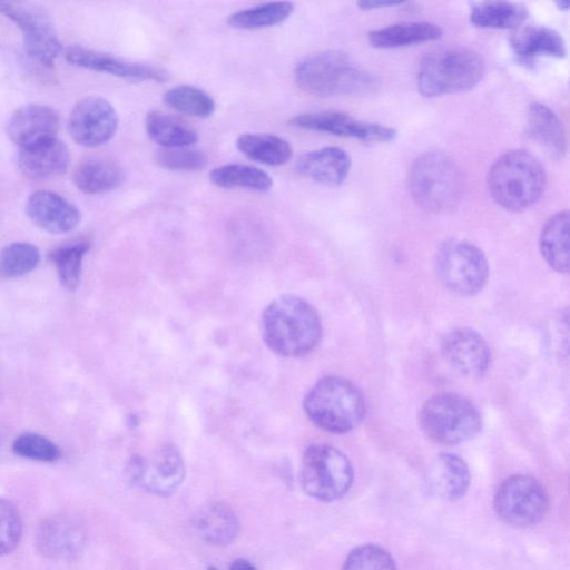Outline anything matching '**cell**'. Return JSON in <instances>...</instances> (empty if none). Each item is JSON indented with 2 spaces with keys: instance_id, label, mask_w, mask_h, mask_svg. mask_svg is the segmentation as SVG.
Here are the masks:
<instances>
[{
  "instance_id": "obj_1",
  "label": "cell",
  "mask_w": 570,
  "mask_h": 570,
  "mask_svg": "<svg viewBox=\"0 0 570 570\" xmlns=\"http://www.w3.org/2000/svg\"><path fill=\"white\" fill-rule=\"evenodd\" d=\"M262 335L274 353L284 357H302L321 341L322 322L306 301L295 295H282L265 308Z\"/></svg>"
},
{
  "instance_id": "obj_2",
  "label": "cell",
  "mask_w": 570,
  "mask_h": 570,
  "mask_svg": "<svg viewBox=\"0 0 570 570\" xmlns=\"http://www.w3.org/2000/svg\"><path fill=\"white\" fill-rule=\"evenodd\" d=\"M294 79L303 91L316 97L364 94L376 83L347 52L334 49L303 58L295 67Z\"/></svg>"
},
{
  "instance_id": "obj_3",
  "label": "cell",
  "mask_w": 570,
  "mask_h": 570,
  "mask_svg": "<svg viewBox=\"0 0 570 570\" xmlns=\"http://www.w3.org/2000/svg\"><path fill=\"white\" fill-rule=\"evenodd\" d=\"M547 183L544 168L530 153H503L490 166L487 185L493 200L509 212H522L542 196Z\"/></svg>"
},
{
  "instance_id": "obj_4",
  "label": "cell",
  "mask_w": 570,
  "mask_h": 570,
  "mask_svg": "<svg viewBox=\"0 0 570 570\" xmlns=\"http://www.w3.org/2000/svg\"><path fill=\"white\" fill-rule=\"evenodd\" d=\"M309 420L331 433H346L356 428L365 415V401L360 390L341 376L318 380L304 399Z\"/></svg>"
},
{
  "instance_id": "obj_5",
  "label": "cell",
  "mask_w": 570,
  "mask_h": 570,
  "mask_svg": "<svg viewBox=\"0 0 570 570\" xmlns=\"http://www.w3.org/2000/svg\"><path fill=\"white\" fill-rule=\"evenodd\" d=\"M409 187L414 202L430 213L451 210L460 200L463 179L455 161L442 151H426L411 166Z\"/></svg>"
},
{
  "instance_id": "obj_6",
  "label": "cell",
  "mask_w": 570,
  "mask_h": 570,
  "mask_svg": "<svg viewBox=\"0 0 570 570\" xmlns=\"http://www.w3.org/2000/svg\"><path fill=\"white\" fill-rule=\"evenodd\" d=\"M485 73L480 55L468 48H448L426 56L419 68L417 88L425 97L458 94L474 88Z\"/></svg>"
},
{
  "instance_id": "obj_7",
  "label": "cell",
  "mask_w": 570,
  "mask_h": 570,
  "mask_svg": "<svg viewBox=\"0 0 570 570\" xmlns=\"http://www.w3.org/2000/svg\"><path fill=\"white\" fill-rule=\"evenodd\" d=\"M417 420L429 439L445 445L473 439L482 426L478 409L468 399L450 392L428 399L419 411Z\"/></svg>"
},
{
  "instance_id": "obj_8",
  "label": "cell",
  "mask_w": 570,
  "mask_h": 570,
  "mask_svg": "<svg viewBox=\"0 0 570 570\" xmlns=\"http://www.w3.org/2000/svg\"><path fill=\"white\" fill-rule=\"evenodd\" d=\"M301 482L312 498L330 502L341 499L353 482V468L347 456L327 444H314L302 459Z\"/></svg>"
},
{
  "instance_id": "obj_9",
  "label": "cell",
  "mask_w": 570,
  "mask_h": 570,
  "mask_svg": "<svg viewBox=\"0 0 570 570\" xmlns=\"http://www.w3.org/2000/svg\"><path fill=\"white\" fill-rule=\"evenodd\" d=\"M435 269L445 287L460 295H474L487 284L489 264L484 253L463 239H448L435 255Z\"/></svg>"
},
{
  "instance_id": "obj_10",
  "label": "cell",
  "mask_w": 570,
  "mask_h": 570,
  "mask_svg": "<svg viewBox=\"0 0 570 570\" xmlns=\"http://www.w3.org/2000/svg\"><path fill=\"white\" fill-rule=\"evenodd\" d=\"M494 510L507 524L525 528L543 519L549 497L533 476L517 474L504 480L494 495Z\"/></svg>"
},
{
  "instance_id": "obj_11",
  "label": "cell",
  "mask_w": 570,
  "mask_h": 570,
  "mask_svg": "<svg viewBox=\"0 0 570 570\" xmlns=\"http://www.w3.org/2000/svg\"><path fill=\"white\" fill-rule=\"evenodd\" d=\"M0 13L21 30L28 56L51 68L62 43L48 14L33 4L16 1H0Z\"/></svg>"
},
{
  "instance_id": "obj_12",
  "label": "cell",
  "mask_w": 570,
  "mask_h": 570,
  "mask_svg": "<svg viewBox=\"0 0 570 570\" xmlns=\"http://www.w3.org/2000/svg\"><path fill=\"white\" fill-rule=\"evenodd\" d=\"M127 474L144 491L166 497L183 483L185 465L179 450L173 444H166L147 456H132L127 465Z\"/></svg>"
},
{
  "instance_id": "obj_13",
  "label": "cell",
  "mask_w": 570,
  "mask_h": 570,
  "mask_svg": "<svg viewBox=\"0 0 570 570\" xmlns=\"http://www.w3.org/2000/svg\"><path fill=\"white\" fill-rule=\"evenodd\" d=\"M118 124V114L107 99L88 96L73 106L68 120V131L78 145L96 148L107 144L115 136Z\"/></svg>"
},
{
  "instance_id": "obj_14",
  "label": "cell",
  "mask_w": 570,
  "mask_h": 570,
  "mask_svg": "<svg viewBox=\"0 0 570 570\" xmlns=\"http://www.w3.org/2000/svg\"><path fill=\"white\" fill-rule=\"evenodd\" d=\"M288 124L301 129L328 132L368 142H389L394 140L397 134L392 127L355 119L338 111L299 114L289 119Z\"/></svg>"
},
{
  "instance_id": "obj_15",
  "label": "cell",
  "mask_w": 570,
  "mask_h": 570,
  "mask_svg": "<svg viewBox=\"0 0 570 570\" xmlns=\"http://www.w3.org/2000/svg\"><path fill=\"white\" fill-rule=\"evenodd\" d=\"M66 60L76 67L108 73L130 81L168 80L169 73L158 66L128 60L111 53L72 46L65 52Z\"/></svg>"
},
{
  "instance_id": "obj_16",
  "label": "cell",
  "mask_w": 570,
  "mask_h": 570,
  "mask_svg": "<svg viewBox=\"0 0 570 570\" xmlns=\"http://www.w3.org/2000/svg\"><path fill=\"white\" fill-rule=\"evenodd\" d=\"M446 363L461 375L482 376L489 368L491 352L485 340L472 328L449 332L441 344Z\"/></svg>"
},
{
  "instance_id": "obj_17",
  "label": "cell",
  "mask_w": 570,
  "mask_h": 570,
  "mask_svg": "<svg viewBox=\"0 0 570 570\" xmlns=\"http://www.w3.org/2000/svg\"><path fill=\"white\" fill-rule=\"evenodd\" d=\"M59 128V114L53 108L42 104H28L11 115L7 134L23 149L57 138Z\"/></svg>"
},
{
  "instance_id": "obj_18",
  "label": "cell",
  "mask_w": 570,
  "mask_h": 570,
  "mask_svg": "<svg viewBox=\"0 0 570 570\" xmlns=\"http://www.w3.org/2000/svg\"><path fill=\"white\" fill-rule=\"evenodd\" d=\"M38 550L53 560L77 557L85 544V530L80 522L68 514H56L45 519L38 527Z\"/></svg>"
},
{
  "instance_id": "obj_19",
  "label": "cell",
  "mask_w": 570,
  "mask_h": 570,
  "mask_svg": "<svg viewBox=\"0 0 570 570\" xmlns=\"http://www.w3.org/2000/svg\"><path fill=\"white\" fill-rule=\"evenodd\" d=\"M26 214L50 234H67L80 223V210L61 195L46 189L33 191L26 202Z\"/></svg>"
},
{
  "instance_id": "obj_20",
  "label": "cell",
  "mask_w": 570,
  "mask_h": 570,
  "mask_svg": "<svg viewBox=\"0 0 570 570\" xmlns=\"http://www.w3.org/2000/svg\"><path fill=\"white\" fill-rule=\"evenodd\" d=\"M70 160L67 145L58 137L20 149L18 155L20 171L31 180H47L63 175Z\"/></svg>"
},
{
  "instance_id": "obj_21",
  "label": "cell",
  "mask_w": 570,
  "mask_h": 570,
  "mask_svg": "<svg viewBox=\"0 0 570 570\" xmlns=\"http://www.w3.org/2000/svg\"><path fill=\"white\" fill-rule=\"evenodd\" d=\"M351 166L350 155L334 146L306 153L296 164L299 174L330 187L342 185L350 174Z\"/></svg>"
},
{
  "instance_id": "obj_22",
  "label": "cell",
  "mask_w": 570,
  "mask_h": 570,
  "mask_svg": "<svg viewBox=\"0 0 570 570\" xmlns=\"http://www.w3.org/2000/svg\"><path fill=\"white\" fill-rule=\"evenodd\" d=\"M470 484V471L463 459L453 453H440L428 471L429 489L444 500L462 498Z\"/></svg>"
},
{
  "instance_id": "obj_23",
  "label": "cell",
  "mask_w": 570,
  "mask_h": 570,
  "mask_svg": "<svg viewBox=\"0 0 570 570\" xmlns=\"http://www.w3.org/2000/svg\"><path fill=\"white\" fill-rule=\"evenodd\" d=\"M528 132L552 157L563 158L568 151L566 128L558 115L548 106L532 102L527 115Z\"/></svg>"
},
{
  "instance_id": "obj_24",
  "label": "cell",
  "mask_w": 570,
  "mask_h": 570,
  "mask_svg": "<svg viewBox=\"0 0 570 570\" xmlns=\"http://www.w3.org/2000/svg\"><path fill=\"white\" fill-rule=\"evenodd\" d=\"M510 45L518 58L524 62L532 61L538 56L563 58L567 53L562 36L546 26L518 28L510 38Z\"/></svg>"
},
{
  "instance_id": "obj_25",
  "label": "cell",
  "mask_w": 570,
  "mask_h": 570,
  "mask_svg": "<svg viewBox=\"0 0 570 570\" xmlns=\"http://www.w3.org/2000/svg\"><path fill=\"white\" fill-rule=\"evenodd\" d=\"M442 36V29L431 22L415 21L391 24L368 32L372 47L392 49L434 41Z\"/></svg>"
},
{
  "instance_id": "obj_26",
  "label": "cell",
  "mask_w": 570,
  "mask_h": 570,
  "mask_svg": "<svg viewBox=\"0 0 570 570\" xmlns=\"http://www.w3.org/2000/svg\"><path fill=\"white\" fill-rule=\"evenodd\" d=\"M569 212L551 215L542 226L539 246L548 265L559 273H568L569 259Z\"/></svg>"
},
{
  "instance_id": "obj_27",
  "label": "cell",
  "mask_w": 570,
  "mask_h": 570,
  "mask_svg": "<svg viewBox=\"0 0 570 570\" xmlns=\"http://www.w3.org/2000/svg\"><path fill=\"white\" fill-rule=\"evenodd\" d=\"M147 136L163 148L190 147L198 134L186 120L163 111L153 110L145 117Z\"/></svg>"
},
{
  "instance_id": "obj_28",
  "label": "cell",
  "mask_w": 570,
  "mask_h": 570,
  "mask_svg": "<svg viewBox=\"0 0 570 570\" xmlns=\"http://www.w3.org/2000/svg\"><path fill=\"white\" fill-rule=\"evenodd\" d=\"M195 528L206 542L226 546L237 537L239 523L229 507L224 503H212L198 513Z\"/></svg>"
},
{
  "instance_id": "obj_29",
  "label": "cell",
  "mask_w": 570,
  "mask_h": 570,
  "mask_svg": "<svg viewBox=\"0 0 570 570\" xmlns=\"http://www.w3.org/2000/svg\"><path fill=\"white\" fill-rule=\"evenodd\" d=\"M236 146L246 157L268 166L285 165L293 157L291 144L273 134H242Z\"/></svg>"
},
{
  "instance_id": "obj_30",
  "label": "cell",
  "mask_w": 570,
  "mask_h": 570,
  "mask_svg": "<svg viewBox=\"0 0 570 570\" xmlns=\"http://www.w3.org/2000/svg\"><path fill=\"white\" fill-rule=\"evenodd\" d=\"M121 168L111 160L90 159L80 164L73 173L75 186L85 194H104L122 183Z\"/></svg>"
},
{
  "instance_id": "obj_31",
  "label": "cell",
  "mask_w": 570,
  "mask_h": 570,
  "mask_svg": "<svg viewBox=\"0 0 570 570\" xmlns=\"http://www.w3.org/2000/svg\"><path fill=\"white\" fill-rule=\"evenodd\" d=\"M527 17V7L512 1L478 2L470 12V20L474 26L490 29H515Z\"/></svg>"
},
{
  "instance_id": "obj_32",
  "label": "cell",
  "mask_w": 570,
  "mask_h": 570,
  "mask_svg": "<svg viewBox=\"0 0 570 570\" xmlns=\"http://www.w3.org/2000/svg\"><path fill=\"white\" fill-rule=\"evenodd\" d=\"M209 180L220 188H243L252 191L267 193L273 187L272 177L257 167L243 164H227L214 168Z\"/></svg>"
},
{
  "instance_id": "obj_33",
  "label": "cell",
  "mask_w": 570,
  "mask_h": 570,
  "mask_svg": "<svg viewBox=\"0 0 570 570\" xmlns=\"http://www.w3.org/2000/svg\"><path fill=\"white\" fill-rule=\"evenodd\" d=\"M293 11V2H266L233 12L227 17V23L239 30H257L284 22L292 16Z\"/></svg>"
},
{
  "instance_id": "obj_34",
  "label": "cell",
  "mask_w": 570,
  "mask_h": 570,
  "mask_svg": "<svg viewBox=\"0 0 570 570\" xmlns=\"http://www.w3.org/2000/svg\"><path fill=\"white\" fill-rule=\"evenodd\" d=\"M90 248L87 239H79L52 249L49 258L56 267L61 285L75 291L80 282L82 259Z\"/></svg>"
},
{
  "instance_id": "obj_35",
  "label": "cell",
  "mask_w": 570,
  "mask_h": 570,
  "mask_svg": "<svg viewBox=\"0 0 570 570\" xmlns=\"http://www.w3.org/2000/svg\"><path fill=\"white\" fill-rule=\"evenodd\" d=\"M163 100L170 108L196 118H208L216 109L215 100L208 92L190 85L170 88L164 94Z\"/></svg>"
},
{
  "instance_id": "obj_36",
  "label": "cell",
  "mask_w": 570,
  "mask_h": 570,
  "mask_svg": "<svg viewBox=\"0 0 570 570\" xmlns=\"http://www.w3.org/2000/svg\"><path fill=\"white\" fill-rule=\"evenodd\" d=\"M40 262L38 247L27 242H14L0 250V279L20 277L30 273Z\"/></svg>"
},
{
  "instance_id": "obj_37",
  "label": "cell",
  "mask_w": 570,
  "mask_h": 570,
  "mask_svg": "<svg viewBox=\"0 0 570 570\" xmlns=\"http://www.w3.org/2000/svg\"><path fill=\"white\" fill-rule=\"evenodd\" d=\"M343 570H396L391 554L376 544H363L353 549Z\"/></svg>"
},
{
  "instance_id": "obj_38",
  "label": "cell",
  "mask_w": 570,
  "mask_h": 570,
  "mask_svg": "<svg viewBox=\"0 0 570 570\" xmlns=\"http://www.w3.org/2000/svg\"><path fill=\"white\" fill-rule=\"evenodd\" d=\"M155 159L160 167L175 171H196L207 165V156L189 147L163 148L156 153Z\"/></svg>"
},
{
  "instance_id": "obj_39",
  "label": "cell",
  "mask_w": 570,
  "mask_h": 570,
  "mask_svg": "<svg viewBox=\"0 0 570 570\" xmlns=\"http://www.w3.org/2000/svg\"><path fill=\"white\" fill-rule=\"evenodd\" d=\"M13 452L22 458L40 462H55L60 458L59 448L49 439L37 433H23L13 444Z\"/></svg>"
},
{
  "instance_id": "obj_40",
  "label": "cell",
  "mask_w": 570,
  "mask_h": 570,
  "mask_svg": "<svg viewBox=\"0 0 570 570\" xmlns=\"http://www.w3.org/2000/svg\"><path fill=\"white\" fill-rule=\"evenodd\" d=\"M22 532L21 517L17 508L0 498V554H6L19 544Z\"/></svg>"
},
{
  "instance_id": "obj_41",
  "label": "cell",
  "mask_w": 570,
  "mask_h": 570,
  "mask_svg": "<svg viewBox=\"0 0 570 570\" xmlns=\"http://www.w3.org/2000/svg\"><path fill=\"white\" fill-rule=\"evenodd\" d=\"M402 1H360L357 6L363 10H371L377 8H387L402 4Z\"/></svg>"
},
{
  "instance_id": "obj_42",
  "label": "cell",
  "mask_w": 570,
  "mask_h": 570,
  "mask_svg": "<svg viewBox=\"0 0 570 570\" xmlns=\"http://www.w3.org/2000/svg\"><path fill=\"white\" fill-rule=\"evenodd\" d=\"M229 570H257L253 563L246 559H236L230 564Z\"/></svg>"
},
{
  "instance_id": "obj_43",
  "label": "cell",
  "mask_w": 570,
  "mask_h": 570,
  "mask_svg": "<svg viewBox=\"0 0 570 570\" xmlns=\"http://www.w3.org/2000/svg\"><path fill=\"white\" fill-rule=\"evenodd\" d=\"M556 4L560 10H567L569 7V2L567 1H558Z\"/></svg>"
},
{
  "instance_id": "obj_44",
  "label": "cell",
  "mask_w": 570,
  "mask_h": 570,
  "mask_svg": "<svg viewBox=\"0 0 570 570\" xmlns=\"http://www.w3.org/2000/svg\"><path fill=\"white\" fill-rule=\"evenodd\" d=\"M207 570H218V569L216 567H214V566H210V567H208Z\"/></svg>"
}]
</instances>
